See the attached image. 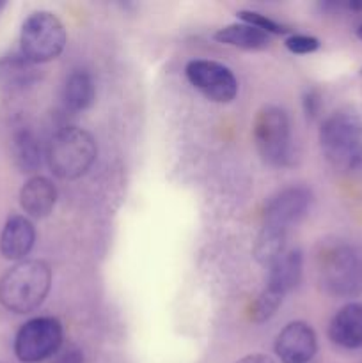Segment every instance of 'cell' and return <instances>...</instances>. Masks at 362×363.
Instances as JSON below:
<instances>
[{
  "label": "cell",
  "instance_id": "1",
  "mask_svg": "<svg viewBox=\"0 0 362 363\" xmlns=\"http://www.w3.org/2000/svg\"><path fill=\"white\" fill-rule=\"evenodd\" d=\"M50 287L52 269L45 261L16 262L0 279V305L13 314H28L41 307Z\"/></svg>",
  "mask_w": 362,
  "mask_h": 363
},
{
  "label": "cell",
  "instance_id": "2",
  "mask_svg": "<svg viewBox=\"0 0 362 363\" xmlns=\"http://www.w3.org/2000/svg\"><path fill=\"white\" fill-rule=\"evenodd\" d=\"M319 147L330 165L341 170L362 167V113L339 110L323 121Z\"/></svg>",
  "mask_w": 362,
  "mask_h": 363
},
{
  "label": "cell",
  "instance_id": "3",
  "mask_svg": "<svg viewBox=\"0 0 362 363\" xmlns=\"http://www.w3.org/2000/svg\"><path fill=\"white\" fill-rule=\"evenodd\" d=\"M98 156V145L87 130L66 126L55 131L46 145V162L59 179H78L89 172Z\"/></svg>",
  "mask_w": 362,
  "mask_h": 363
},
{
  "label": "cell",
  "instance_id": "4",
  "mask_svg": "<svg viewBox=\"0 0 362 363\" xmlns=\"http://www.w3.org/2000/svg\"><path fill=\"white\" fill-rule=\"evenodd\" d=\"M64 23L50 11H35L21 25L20 53L32 64L57 59L66 46Z\"/></svg>",
  "mask_w": 362,
  "mask_h": 363
},
{
  "label": "cell",
  "instance_id": "5",
  "mask_svg": "<svg viewBox=\"0 0 362 363\" xmlns=\"http://www.w3.org/2000/svg\"><path fill=\"white\" fill-rule=\"evenodd\" d=\"M252 138L259 156L272 167L287 165L291 158V124L280 106H263L254 119Z\"/></svg>",
  "mask_w": 362,
  "mask_h": 363
},
{
  "label": "cell",
  "instance_id": "6",
  "mask_svg": "<svg viewBox=\"0 0 362 363\" xmlns=\"http://www.w3.org/2000/svg\"><path fill=\"white\" fill-rule=\"evenodd\" d=\"M62 325L55 318H34L25 323L14 339V354L23 363H39L59 353L62 346Z\"/></svg>",
  "mask_w": 362,
  "mask_h": 363
},
{
  "label": "cell",
  "instance_id": "7",
  "mask_svg": "<svg viewBox=\"0 0 362 363\" xmlns=\"http://www.w3.org/2000/svg\"><path fill=\"white\" fill-rule=\"evenodd\" d=\"M319 275L334 294L350 296L362 291V261L353 248L344 245L327 248L319 255Z\"/></svg>",
  "mask_w": 362,
  "mask_h": 363
},
{
  "label": "cell",
  "instance_id": "8",
  "mask_svg": "<svg viewBox=\"0 0 362 363\" xmlns=\"http://www.w3.org/2000/svg\"><path fill=\"white\" fill-rule=\"evenodd\" d=\"M185 74L188 82L209 101L231 103L238 96V80L226 64L195 59L187 64Z\"/></svg>",
  "mask_w": 362,
  "mask_h": 363
},
{
  "label": "cell",
  "instance_id": "9",
  "mask_svg": "<svg viewBox=\"0 0 362 363\" xmlns=\"http://www.w3.org/2000/svg\"><path fill=\"white\" fill-rule=\"evenodd\" d=\"M312 194L305 186H290L277 191L265 206L263 225L290 233L311 208Z\"/></svg>",
  "mask_w": 362,
  "mask_h": 363
},
{
  "label": "cell",
  "instance_id": "10",
  "mask_svg": "<svg viewBox=\"0 0 362 363\" xmlns=\"http://www.w3.org/2000/svg\"><path fill=\"white\" fill-rule=\"evenodd\" d=\"M273 350L280 363H309L318 351V339L311 325L293 321L280 330Z\"/></svg>",
  "mask_w": 362,
  "mask_h": 363
},
{
  "label": "cell",
  "instance_id": "11",
  "mask_svg": "<svg viewBox=\"0 0 362 363\" xmlns=\"http://www.w3.org/2000/svg\"><path fill=\"white\" fill-rule=\"evenodd\" d=\"M35 243L34 223L21 215H13L7 218L2 233H0V254L7 261H25Z\"/></svg>",
  "mask_w": 362,
  "mask_h": 363
},
{
  "label": "cell",
  "instance_id": "12",
  "mask_svg": "<svg viewBox=\"0 0 362 363\" xmlns=\"http://www.w3.org/2000/svg\"><path fill=\"white\" fill-rule=\"evenodd\" d=\"M268 268L265 289L284 298L300 284L304 273V255L298 248H291L284 252L277 261H273Z\"/></svg>",
  "mask_w": 362,
  "mask_h": 363
},
{
  "label": "cell",
  "instance_id": "13",
  "mask_svg": "<svg viewBox=\"0 0 362 363\" xmlns=\"http://www.w3.org/2000/svg\"><path fill=\"white\" fill-rule=\"evenodd\" d=\"M329 337L344 350L362 347V303H346L336 312L329 325Z\"/></svg>",
  "mask_w": 362,
  "mask_h": 363
},
{
  "label": "cell",
  "instance_id": "14",
  "mask_svg": "<svg viewBox=\"0 0 362 363\" xmlns=\"http://www.w3.org/2000/svg\"><path fill=\"white\" fill-rule=\"evenodd\" d=\"M57 202V188L48 177L34 176L21 186L20 206L31 218H46Z\"/></svg>",
  "mask_w": 362,
  "mask_h": 363
},
{
  "label": "cell",
  "instance_id": "15",
  "mask_svg": "<svg viewBox=\"0 0 362 363\" xmlns=\"http://www.w3.org/2000/svg\"><path fill=\"white\" fill-rule=\"evenodd\" d=\"M215 39L222 45L240 50H265L270 45V35L247 23H231L215 32Z\"/></svg>",
  "mask_w": 362,
  "mask_h": 363
},
{
  "label": "cell",
  "instance_id": "16",
  "mask_svg": "<svg viewBox=\"0 0 362 363\" xmlns=\"http://www.w3.org/2000/svg\"><path fill=\"white\" fill-rule=\"evenodd\" d=\"M62 99L66 106L73 112H84L94 103L96 85L87 71L77 69L66 78Z\"/></svg>",
  "mask_w": 362,
  "mask_h": 363
},
{
  "label": "cell",
  "instance_id": "17",
  "mask_svg": "<svg viewBox=\"0 0 362 363\" xmlns=\"http://www.w3.org/2000/svg\"><path fill=\"white\" fill-rule=\"evenodd\" d=\"M11 151H13L14 165L20 169V172L32 174L41 167V144L34 131L28 128H21L13 135Z\"/></svg>",
  "mask_w": 362,
  "mask_h": 363
},
{
  "label": "cell",
  "instance_id": "18",
  "mask_svg": "<svg viewBox=\"0 0 362 363\" xmlns=\"http://www.w3.org/2000/svg\"><path fill=\"white\" fill-rule=\"evenodd\" d=\"M286 240L287 233L263 225L254 245L256 261L265 266L272 264L273 261H277L286 252Z\"/></svg>",
  "mask_w": 362,
  "mask_h": 363
},
{
  "label": "cell",
  "instance_id": "19",
  "mask_svg": "<svg viewBox=\"0 0 362 363\" xmlns=\"http://www.w3.org/2000/svg\"><path fill=\"white\" fill-rule=\"evenodd\" d=\"M32 66L34 64L28 62L21 53L20 55H9L0 60V78L7 85H14V87L31 84L32 71H34Z\"/></svg>",
  "mask_w": 362,
  "mask_h": 363
},
{
  "label": "cell",
  "instance_id": "20",
  "mask_svg": "<svg viewBox=\"0 0 362 363\" xmlns=\"http://www.w3.org/2000/svg\"><path fill=\"white\" fill-rule=\"evenodd\" d=\"M284 298H280L279 294L272 293L268 289H263L261 294L258 296V300L254 301V307H252V321L254 323H265L270 318L275 315V312L279 311V307L283 305Z\"/></svg>",
  "mask_w": 362,
  "mask_h": 363
},
{
  "label": "cell",
  "instance_id": "21",
  "mask_svg": "<svg viewBox=\"0 0 362 363\" xmlns=\"http://www.w3.org/2000/svg\"><path fill=\"white\" fill-rule=\"evenodd\" d=\"M238 18H240L243 23L252 25V27L266 32L268 35H283L290 32V28L277 23V21H273L272 18H268L263 13H258V11H238Z\"/></svg>",
  "mask_w": 362,
  "mask_h": 363
},
{
  "label": "cell",
  "instance_id": "22",
  "mask_svg": "<svg viewBox=\"0 0 362 363\" xmlns=\"http://www.w3.org/2000/svg\"><path fill=\"white\" fill-rule=\"evenodd\" d=\"M284 45L295 55H309L319 48V39L305 34H293L286 39Z\"/></svg>",
  "mask_w": 362,
  "mask_h": 363
},
{
  "label": "cell",
  "instance_id": "23",
  "mask_svg": "<svg viewBox=\"0 0 362 363\" xmlns=\"http://www.w3.org/2000/svg\"><path fill=\"white\" fill-rule=\"evenodd\" d=\"M302 105H304V112L307 116V119H314L319 112V94L316 91H307L304 94V99H302Z\"/></svg>",
  "mask_w": 362,
  "mask_h": 363
},
{
  "label": "cell",
  "instance_id": "24",
  "mask_svg": "<svg viewBox=\"0 0 362 363\" xmlns=\"http://www.w3.org/2000/svg\"><path fill=\"white\" fill-rule=\"evenodd\" d=\"M55 363H84V353L78 347L71 346L64 353H60Z\"/></svg>",
  "mask_w": 362,
  "mask_h": 363
},
{
  "label": "cell",
  "instance_id": "25",
  "mask_svg": "<svg viewBox=\"0 0 362 363\" xmlns=\"http://www.w3.org/2000/svg\"><path fill=\"white\" fill-rule=\"evenodd\" d=\"M236 363H275V362H273V358L266 357V354L256 353V354H247V357H243Z\"/></svg>",
  "mask_w": 362,
  "mask_h": 363
},
{
  "label": "cell",
  "instance_id": "26",
  "mask_svg": "<svg viewBox=\"0 0 362 363\" xmlns=\"http://www.w3.org/2000/svg\"><path fill=\"white\" fill-rule=\"evenodd\" d=\"M357 38L361 39V41H362V25H361V27L357 28Z\"/></svg>",
  "mask_w": 362,
  "mask_h": 363
},
{
  "label": "cell",
  "instance_id": "27",
  "mask_svg": "<svg viewBox=\"0 0 362 363\" xmlns=\"http://www.w3.org/2000/svg\"><path fill=\"white\" fill-rule=\"evenodd\" d=\"M4 7H6V2H2V0H0V11H2Z\"/></svg>",
  "mask_w": 362,
  "mask_h": 363
}]
</instances>
